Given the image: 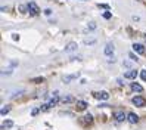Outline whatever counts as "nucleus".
<instances>
[{"label":"nucleus","mask_w":146,"mask_h":130,"mask_svg":"<svg viewBox=\"0 0 146 130\" xmlns=\"http://www.w3.org/2000/svg\"><path fill=\"white\" fill-rule=\"evenodd\" d=\"M93 96H94V98H98V99H104V101H106V99H109V93H108V92H94V93H93Z\"/></svg>","instance_id":"obj_1"},{"label":"nucleus","mask_w":146,"mask_h":130,"mask_svg":"<svg viewBox=\"0 0 146 130\" xmlns=\"http://www.w3.org/2000/svg\"><path fill=\"white\" fill-rule=\"evenodd\" d=\"M28 11L33 13V15H38L40 13V9H38V6L34 3V2H31V3H28Z\"/></svg>","instance_id":"obj_2"},{"label":"nucleus","mask_w":146,"mask_h":130,"mask_svg":"<svg viewBox=\"0 0 146 130\" xmlns=\"http://www.w3.org/2000/svg\"><path fill=\"white\" fill-rule=\"evenodd\" d=\"M131 101H133L134 105H137V107H145V103H146V101L143 98H140V96H134Z\"/></svg>","instance_id":"obj_3"},{"label":"nucleus","mask_w":146,"mask_h":130,"mask_svg":"<svg viewBox=\"0 0 146 130\" xmlns=\"http://www.w3.org/2000/svg\"><path fill=\"white\" fill-rule=\"evenodd\" d=\"M112 53H114V45L112 43H108V45L105 46V55L106 56H112Z\"/></svg>","instance_id":"obj_4"},{"label":"nucleus","mask_w":146,"mask_h":130,"mask_svg":"<svg viewBox=\"0 0 146 130\" xmlns=\"http://www.w3.org/2000/svg\"><path fill=\"white\" fill-rule=\"evenodd\" d=\"M127 120H128V121H130V123H131V124H136V123H137V121H139V117H137V115L134 114V112H130V114H128V115H127Z\"/></svg>","instance_id":"obj_5"},{"label":"nucleus","mask_w":146,"mask_h":130,"mask_svg":"<svg viewBox=\"0 0 146 130\" xmlns=\"http://www.w3.org/2000/svg\"><path fill=\"white\" fill-rule=\"evenodd\" d=\"M136 75H137L136 70H130V71H127V73L124 74L125 79H136Z\"/></svg>","instance_id":"obj_6"},{"label":"nucleus","mask_w":146,"mask_h":130,"mask_svg":"<svg viewBox=\"0 0 146 130\" xmlns=\"http://www.w3.org/2000/svg\"><path fill=\"white\" fill-rule=\"evenodd\" d=\"M86 108H87V103H86L84 101H78V102H77V109H78V111H84Z\"/></svg>","instance_id":"obj_7"},{"label":"nucleus","mask_w":146,"mask_h":130,"mask_svg":"<svg viewBox=\"0 0 146 130\" xmlns=\"http://www.w3.org/2000/svg\"><path fill=\"white\" fill-rule=\"evenodd\" d=\"M127 117L124 115V112H121V111H118V112H115V120L117 121H124Z\"/></svg>","instance_id":"obj_8"},{"label":"nucleus","mask_w":146,"mask_h":130,"mask_svg":"<svg viewBox=\"0 0 146 130\" xmlns=\"http://www.w3.org/2000/svg\"><path fill=\"white\" fill-rule=\"evenodd\" d=\"M133 49L137 52V53H145V47H143V45H133Z\"/></svg>","instance_id":"obj_9"},{"label":"nucleus","mask_w":146,"mask_h":130,"mask_svg":"<svg viewBox=\"0 0 146 130\" xmlns=\"http://www.w3.org/2000/svg\"><path fill=\"white\" fill-rule=\"evenodd\" d=\"M72 50H77V43H74V41H71L70 45L65 47V52H72Z\"/></svg>","instance_id":"obj_10"},{"label":"nucleus","mask_w":146,"mask_h":130,"mask_svg":"<svg viewBox=\"0 0 146 130\" xmlns=\"http://www.w3.org/2000/svg\"><path fill=\"white\" fill-rule=\"evenodd\" d=\"M77 77H78V74H72V75H65V77H64V81H65V83H70L71 80L77 79Z\"/></svg>","instance_id":"obj_11"},{"label":"nucleus","mask_w":146,"mask_h":130,"mask_svg":"<svg viewBox=\"0 0 146 130\" xmlns=\"http://www.w3.org/2000/svg\"><path fill=\"white\" fill-rule=\"evenodd\" d=\"M131 89H133L134 92H142V90H143V87H142L140 84H137V83H133V84H131Z\"/></svg>","instance_id":"obj_12"},{"label":"nucleus","mask_w":146,"mask_h":130,"mask_svg":"<svg viewBox=\"0 0 146 130\" xmlns=\"http://www.w3.org/2000/svg\"><path fill=\"white\" fill-rule=\"evenodd\" d=\"M12 126H13V121H11V120L5 121V123L2 124V127H3V129H6V127H12Z\"/></svg>","instance_id":"obj_13"},{"label":"nucleus","mask_w":146,"mask_h":130,"mask_svg":"<svg viewBox=\"0 0 146 130\" xmlns=\"http://www.w3.org/2000/svg\"><path fill=\"white\" fill-rule=\"evenodd\" d=\"M140 79H142L143 81H146V70H143V71L140 73Z\"/></svg>","instance_id":"obj_14"},{"label":"nucleus","mask_w":146,"mask_h":130,"mask_svg":"<svg viewBox=\"0 0 146 130\" xmlns=\"http://www.w3.org/2000/svg\"><path fill=\"white\" fill-rule=\"evenodd\" d=\"M9 109H11L9 107H6V108H2V115H6L7 112H9Z\"/></svg>","instance_id":"obj_15"},{"label":"nucleus","mask_w":146,"mask_h":130,"mask_svg":"<svg viewBox=\"0 0 146 130\" xmlns=\"http://www.w3.org/2000/svg\"><path fill=\"white\" fill-rule=\"evenodd\" d=\"M72 101H74V99H72L71 96H66V98H64V103H65V102H66V103H68V102H72Z\"/></svg>","instance_id":"obj_16"},{"label":"nucleus","mask_w":146,"mask_h":130,"mask_svg":"<svg viewBox=\"0 0 146 130\" xmlns=\"http://www.w3.org/2000/svg\"><path fill=\"white\" fill-rule=\"evenodd\" d=\"M19 9H21V12H27L25 9H28V6H24V5H21V6H19Z\"/></svg>","instance_id":"obj_17"},{"label":"nucleus","mask_w":146,"mask_h":130,"mask_svg":"<svg viewBox=\"0 0 146 130\" xmlns=\"http://www.w3.org/2000/svg\"><path fill=\"white\" fill-rule=\"evenodd\" d=\"M104 18L109 19V18H111V12H105V13H104Z\"/></svg>","instance_id":"obj_18"},{"label":"nucleus","mask_w":146,"mask_h":130,"mask_svg":"<svg viewBox=\"0 0 146 130\" xmlns=\"http://www.w3.org/2000/svg\"><path fill=\"white\" fill-rule=\"evenodd\" d=\"M124 67H131V64L128 62V61H124Z\"/></svg>","instance_id":"obj_19"},{"label":"nucleus","mask_w":146,"mask_h":130,"mask_svg":"<svg viewBox=\"0 0 146 130\" xmlns=\"http://www.w3.org/2000/svg\"><path fill=\"white\" fill-rule=\"evenodd\" d=\"M89 27H90V28H92V30H93V28H96V24H94V22H92V24H90V25H89Z\"/></svg>","instance_id":"obj_20"},{"label":"nucleus","mask_w":146,"mask_h":130,"mask_svg":"<svg viewBox=\"0 0 146 130\" xmlns=\"http://www.w3.org/2000/svg\"><path fill=\"white\" fill-rule=\"evenodd\" d=\"M130 58H131V59H133V61H137V58H136V56H134V55H133V53H130Z\"/></svg>","instance_id":"obj_21"},{"label":"nucleus","mask_w":146,"mask_h":130,"mask_svg":"<svg viewBox=\"0 0 146 130\" xmlns=\"http://www.w3.org/2000/svg\"><path fill=\"white\" fill-rule=\"evenodd\" d=\"M145 39H146V36H145Z\"/></svg>","instance_id":"obj_22"}]
</instances>
